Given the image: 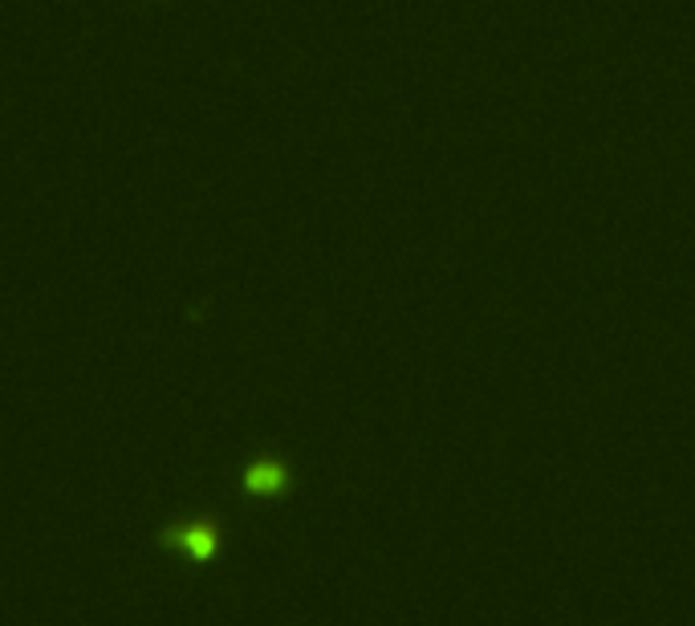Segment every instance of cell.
<instances>
[{
  "label": "cell",
  "instance_id": "1",
  "mask_svg": "<svg viewBox=\"0 0 695 626\" xmlns=\"http://www.w3.org/2000/svg\"><path fill=\"white\" fill-rule=\"evenodd\" d=\"M281 484H285V472H281L276 464H269V460L248 472V488H253V493H273V488H281Z\"/></svg>",
  "mask_w": 695,
  "mask_h": 626
},
{
  "label": "cell",
  "instance_id": "2",
  "mask_svg": "<svg viewBox=\"0 0 695 626\" xmlns=\"http://www.w3.org/2000/svg\"><path fill=\"white\" fill-rule=\"evenodd\" d=\"M183 541H188V549H192V553H208V549H211V529H208V525H192V529L183 533Z\"/></svg>",
  "mask_w": 695,
  "mask_h": 626
}]
</instances>
